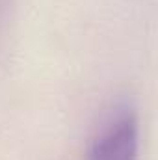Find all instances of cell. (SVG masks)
Segmentation results:
<instances>
[{
    "label": "cell",
    "mask_w": 158,
    "mask_h": 160,
    "mask_svg": "<svg viewBox=\"0 0 158 160\" xmlns=\"http://www.w3.org/2000/svg\"><path fill=\"white\" fill-rule=\"evenodd\" d=\"M138 138L140 127L136 110L125 104L108 118L95 136L89 160H138Z\"/></svg>",
    "instance_id": "1"
}]
</instances>
